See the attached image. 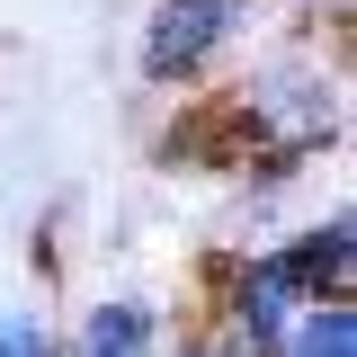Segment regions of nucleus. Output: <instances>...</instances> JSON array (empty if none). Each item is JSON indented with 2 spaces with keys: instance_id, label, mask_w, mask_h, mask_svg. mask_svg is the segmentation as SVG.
<instances>
[{
  "instance_id": "obj_6",
  "label": "nucleus",
  "mask_w": 357,
  "mask_h": 357,
  "mask_svg": "<svg viewBox=\"0 0 357 357\" xmlns=\"http://www.w3.org/2000/svg\"><path fill=\"white\" fill-rule=\"evenodd\" d=\"M188 357H241V349H232V340H197Z\"/></svg>"
},
{
  "instance_id": "obj_2",
  "label": "nucleus",
  "mask_w": 357,
  "mask_h": 357,
  "mask_svg": "<svg viewBox=\"0 0 357 357\" xmlns=\"http://www.w3.org/2000/svg\"><path fill=\"white\" fill-rule=\"evenodd\" d=\"M304 304H321V295L304 286L295 250H259V259L241 268V286H232V321H223V331H232V349L268 357V349H277V331H286Z\"/></svg>"
},
{
  "instance_id": "obj_1",
  "label": "nucleus",
  "mask_w": 357,
  "mask_h": 357,
  "mask_svg": "<svg viewBox=\"0 0 357 357\" xmlns=\"http://www.w3.org/2000/svg\"><path fill=\"white\" fill-rule=\"evenodd\" d=\"M259 0H152V18H143V81H197L206 63H215L223 45L241 36V18H250Z\"/></svg>"
},
{
  "instance_id": "obj_5",
  "label": "nucleus",
  "mask_w": 357,
  "mask_h": 357,
  "mask_svg": "<svg viewBox=\"0 0 357 357\" xmlns=\"http://www.w3.org/2000/svg\"><path fill=\"white\" fill-rule=\"evenodd\" d=\"M0 357H63V340L45 331L36 312H0Z\"/></svg>"
},
{
  "instance_id": "obj_3",
  "label": "nucleus",
  "mask_w": 357,
  "mask_h": 357,
  "mask_svg": "<svg viewBox=\"0 0 357 357\" xmlns=\"http://www.w3.org/2000/svg\"><path fill=\"white\" fill-rule=\"evenodd\" d=\"M152 340H161V312L134 304V295H107V304H89L81 340L63 357H152Z\"/></svg>"
},
{
  "instance_id": "obj_4",
  "label": "nucleus",
  "mask_w": 357,
  "mask_h": 357,
  "mask_svg": "<svg viewBox=\"0 0 357 357\" xmlns=\"http://www.w3.org/2000/svg\"><path fill=\"white\" fill-rule=\"evenodd\" d=\"M268 357H357V312H349V295H340V304H304L286 331H277Z\"/></svg>"
}]
</instances>
